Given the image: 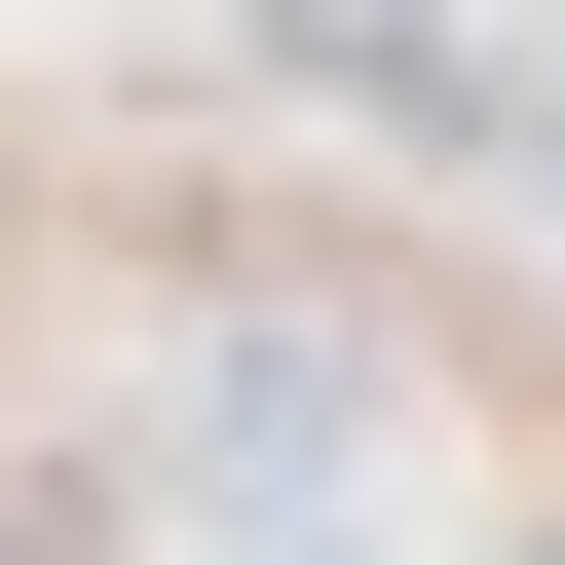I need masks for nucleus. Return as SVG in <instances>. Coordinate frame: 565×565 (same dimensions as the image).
Here are the masks:
<instances>
[{
	"label": "nucleus",
	"instance_id": "1",
	"mask_svg": "<svg viewBox=\"0 0 565 565\" xmlns=\"http://www.w3.org/2000/svg\"><path fill=\"white\" fill-rule=\"evenodd\" d=\"M226 39L302 76V114H452V0H226Z\"/></svg>",
	"mask_w": 565,
	"mask_h": 565
},
{
	"label": "nucleus",
	"instance_id": "2",
	"mask_svg": "<svg viewBox=\"0 0 565 565\" xmlns=\"http://www.w3.org/2000/svg\"><path fill=\"white\" fill-rule=\"evenodd\" d=\"M527 565H565V527H527Z\"/></svg>",
	"mask_w": 565,
	"mask_h": 565
}]
</instances>
